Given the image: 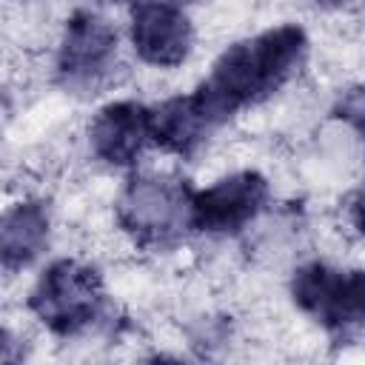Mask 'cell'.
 I'll use <instances>...</instances> for the list:
<instances>
[{
    "instance_id": "3957f363",
    "label": "cell",
    "mask_w": 365,
    "mask_h": 365,
    "mask_svg": "<svg viewBox=\"0 0 365 365\" xmlns=\"http://www.w3.org/2000/svg\"><path fill=\"white\" fill-rule=\"evenodd\" d=\"M29 311L57 336H77L91 328L103 308V277L94 265L80 259H54L29 291Z\"/></svg>"
},
{
    "instance_id": "9c48e42d",
    "label": "cell",
    "mask_w": 365,
    "mask_h": 365,
    "mask_svg": "<svg viewBox=\"0 0 365 365\" xmlns=\"http://www.w3.org/2000/svg\"><path fill=\"white\" fill-rule=\"evenodd\" d=\"M220 125L191 94H177L151 108V143L177 157H191Z\"/></svg>"
},
{
    "instance_id": "4fadbf2b",
    "label": "cell",
    "mask_w": 365,
    "mask_h": 365,
    "mask_svg": "<svg viewBox=\"0 0 365 365\" xmlns=\"http://www.w3.org/2000/svg\"><path fill=\"white\" fill-rule=\"evenodd\" d=\"M317 6H322V9H342V6H348V3H354V0H314Z\"/></svg>"
},
{
    "instance_id": "7a4b0ae2",
    "label": "cell",
    "mask_w": 365,
    "mask_h": 365,
    "mask_svg": "<svg viewBox=\"0 0 365 365\" xmlns=\"http://www.w3.org/2000/svg\"><path fill=\"white\" fill-rule=\"evenodd\" d=\"M194 188L171 174H134L117 202L114 217L123 234L140 248H171L191 228Z\"/></svg>"
},
{
    "instance_id": "30bf717a",
    "label": "cell",
    "mask_w": 365,
    "mask_h": 365,
    "mask_svg": "<svg viewBox=\"0 0 365 365\" xmlns=\"http://www.w3.org/2000/svg\"><path fill=\"white\" fill-rule=\"evenodd\" d=\"M48 208L40 200H23L3 214L0 259L9 274L31 265L48 245Z\"/></svg>"
},
{
    "instance_id": "7c38bea8",
    "label": "cell",
    "mask_w": 365,
    "mask_h": 365,
    "mask_svg": "<svg viewBox=\"0 0 365 365\" xmlns=\"http://www.w3.org/2000/svg\"><path fill=\"white\" fill-rule=\"evenodd\" d=\"M348 217H351V225L365 237V182L351 194V200H348Z\"/></svg>"
},
{
    "instance_id": "277c9868",
    "label": "cell",
    "mask_w": 365,
    "mask_h": 365,
    "mask_svg": "<svg viewBox=\"0 0 365 365\" xmlns=\"http://www.w3.org/2000/svg\"><path fill=\"white\" fill-rule=\"evenodd\" d=\"M294 305L331 334H348L365 325V271L305 262L291 277Z\"/></svg>"
},
{
    "instance_id": "8fae6325",
    "label": "cell",
    "mask_w": 365,
    "mask_h": 365,
    "mask_svg": "<svg viewBox=\"0 0 365 365\" xmlns=\"http://www.w3.org/2000/svg\"><path fill=\"white\" fill-rule=\"evenodd\" d=\"M334 117L342 120L351 131H356L365 143V86L348 88L336 103H334Z\"/></svg>"
},
{
    "instance_id": "5b68a950",
    "label": "cell",
    "mask_w": 365,
    "mask_h": 365,
    "mask_svg": "<svg viewBox=\"0 0 365 365\" xmlns=\"http://www.w3.org/2000/svg\"><path fill=\"white\" fill-rule=\"evenodd\" d=\"M117 60V31L114 26L91 11L77 9L63 29V40L54 60L57 83L71 94H97Z\"/></svg>"
},
{
    "instance_id": "6da1fadb",
    "label": "cell",
    "mask_w": 365,
    "mask_h": 365,
    "mask_svg": "<svg viewBox=\"0 0 365 365\" xmlns=\"http://www.w3.org/2000/svg\"><path fill=\"white\" fill-rule=\"evenodd\" d=\"M308 51V34L282 23L228 46L211 66L208 77L194 88L208 117L222 125L237 111L268 100L279 91L302 66Z\"/></svg>"
},
{
    "instance_id": "5bb4252c",
    "label": "cell",
    "mask_w": 365,
    "mask_h": 365,
    "mask_svg": "<svg viewBox=\"0 0 365 365\" xmlns=\"http://www.w3.org/2000/svg\"><path fill=\"white\" fill-rule=\"evenodd\" d=\"M174 3H200V0H174Z\"/></svg>"
},
{
    "instance_id": "8992f818",
    "label": "cell",
    "mask_w": 365,
    "mask_h": 365,
    "mask_svg": "<svg viewBox=\"0 0 365 365\" xmlns=\"http://www.w3.org/2000/svg\"><path fill=\"white\" fill-rule=\"evenodd\" d=\"M268 180L259 171H234L191 197V228L202 234H237L268 202Z\"/></svg>"
},
{
    "instance_id": "52a82bcc",
    "label": "cell",
    "mask_w": 365,
    "mask_h": 365,
    "mask_svg": "<svg viewBox=\"0 0 365 365\" xmlns=\"http://www.w3.org/2000/svg\"><path fill=\"white\" fill-rule=\"evenodd\" d=\"M128 37L143 63L174 68L191 51L194 29L188 14L174 0H140L131 9Z\"/></svg>"
},
{
    "instance_id": "ba28073f",
    "label": "cell",
    "mask_w": 365,
    "mask_h": 365,
    "mask_svg": "<svg viewBox=\"0 0 365 365\" xmlns=\"http://www.w3.org/2000/svg\"><path fill=\"white\" fill-rule=\"evenodd\" d=\"M151 140V108L134 100H114L103 106L91 125L88 143L97 160L114 168H128Z\"/></svg>"
}]
</instances>
